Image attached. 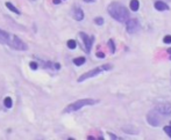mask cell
<instances>
[{"mask_svg":"<svg viewBox=\"0 0 171 140\" xmlns=\"http://www.w3.org/2000/svg\"><path fill=\"white\" fill-rule=\"evenodd\" d=\"M108 14L118 22H126L129 19V12L120 3H112L107 7Z\"/></svg>","mask_w":171,"mask_h":140,"instance_id":"cell-1","label":"cell"},{"mask_svg":"<svg viewBox=\"0 0 171 140\" xmlns=\"http://www.w3.org/2000/svg\"><path fill=\"white\" fill-rule=\"evenodd\" d=\"M112 68H113L112 64H104V65H101L100 67H96V68L91 69V71H89V72H86V73L81 74V75L78 78L77 81H78V82H83V81L88 80V79H91V78H94V77L101 74V73L105 72V71H110V69H112Z\"/></svg>","mask_w":171,"mask_h":140,"instance_id":"cell-2","label":"cell"},{"mask_svg":"<svg viewBox=\"0 0 171 140\" xmlns=\"http://www.w3.org/2000/svg\"><path fill=\"white\" fill-rule=\"evenodd\" d=\"M99 101L98 100H93V99H81V100H78L71 104H69L65 109H64V112H73V111H78L80 110L81 108L86 107V105H93V104H97Z\"/></svg>","mask_w":171,"mask_h":140,"instance_id":"cell-3","label":"cell"},{"mask_svg":"<svg viewBox=\"0 0 171 140\" xmlns=\"http://www.w3.org/2000/svg\"><path fill=\"white\" fill-rule=\"evenodd\" d=\"M7 45L9 46V48H12L14 50H18V51H26V50H28V45L22 39H20L16 35H11L9 42H8Z\"/></svg>","mask_w":171,"mask_h":140,"instance_id":"cell-4","label":"cell"},{"mask_svg":"<svg viewBox=\"0 0 171 140\" xmlns=\"http://www.w3.org/2000/svg\"><path fill=\"white\" fill-rule=\"evenodd\" d=\"M147 122L153 127H158L162 125V122H163L162 115H160L155 109H153L147 113Z\"/></svg>","mask_w":171,"mask_h":140,"instance_id":"cell-5","label":"cell"},{"mask_svg":"<svg viewBox=\"0 0 171 140\" xmlns=\"http://www.w3.org/2000/svg\"><path fill=\"white\" fill-rule=\"evenodd\" d=\"M126 30L128 34H136L141 30V25L137 19H128L126 21Z\"/></svg>","mask_w":171,"mask_h":140,"instance_id":"cell-6","label":"cell"},{"mask_svg":"<svg viewBox=\"0 0 171 140\" xmlns=\"http://www.w3.org/2000/svg\"><path fill=\"white\" fill-rule=\"evenodd\" d=\"M78 36L83 39L84 50L86 51V53H90L91 52V49H92V45H93V42H94V36H89L88 34H85L83 31H80L78 34Z\"/></svg>","mask_w":171,"mask_h":140,"instance_id":"cell-7","label":"cell"},{"mask_svg":"<svg viewBox=\"0 0 171 140\" xmlns=\"http://www.w3.org/2000/svg\"><path fill=\"white\" fill-rule=\"evenodd\" d=\"M155 110L164 117H171V102L161 103L155 108Z\"/></svg>","mask_w":171,"mask_h":140,"instance_id":"cell-8","label":"cell"},{"mask_svg":"<svg viewBox=\"0 0 171 140\" xmlns=\"http://www.w3.org/2000/svg\"><path fill=\"white\" fill-rule=\"evenodd\" d=\"M122 131L125 133H127V134H133V135L139 133L137 127L134 126V125H125V126H122Z\"/></svg>","mask_w":171,"mask_h":140,"instance_id":"cell-9","label":"cell"},{"mask_svg":"<svg viewBox=\"0 0 171 140\" xmlns=\"http://www.w3.org/2000/svg\"><path fill=\"white\" fill-rule=\"evenodd\" d=\"M154 7H155V9H157V11H160V12L169 11V9H170L169 6L166 5V3H165V1H161V0H156L155 4H154Z\"/></svg>","mask_w":171,"mask_h":140,"instance_id":"cell-10","label":"cell"},{"mask_svg":"<svg viewBox=\"0 0 171 140\" xmlns=\"http://www.w3.org/2000/svg\"><path fill=\"white\" fill-rule=\"evenodd\" d=\"M9 37H11V34L0 29V44H8L9 42Z\"/></svg>","mask_w":171,"mask_h":140,"instance_id":"cell-11","label":"cell"},{"mask_svg":"<svg viewBox=\"0 0 171 140\" xmlns=\"http://www.w3.org/2000/svg\"><path fill=\"white\" fill-rule=\"evenodd\" d=\"M72 14H73L75 20H77V21H81L84 19V12H83V9L80 7H75Z\"/></svg>","mask_w":171,"mask_h":140,"instance_id":"cell-12","label":"cell"},{"mask_svg":"<svg viewBox=\"0 0 171 140\" xmlns=\"http://www.w3.org/2000/svg\"><path fill=\"white\" fill-rule=\"evenodd\" d=\"M129 8H131L132 11H134V12L139 11V8H140V1H139V0H131Z\"/></svg>","mask_w":171,"mask_h":140,"instance_id":"cell-13","label":"cell"},{"mask_svg":"<svg viewBox=\"0 0 171 140\" xmlns=\"http://www.w3.org/2000/svg\"><path fill=\"white\" fill-rule=\"evenodd\" d=\"M85 61H86V59H85L84 57H79V58H75L73 59V64L76 66H81L83 64H85Z\"/></svg>","mask_w":171,"mask_h":140,"instance_id":"cell-14","label":"cell"},{"mask_svg":"<svg viewBox=\"0 0 171 140\" xmlns=\"http://www.w3.org/2000/svg\"><path fill=\"white\" fill-rule=\"evenodd\" d=\"M6 7H7L9 11H12L13 13H15V14H20V11H19L13 4H11V3H6Z\"/></svg>","mask_w":171,"mask_h":140,"instance_id":"cell-15","label":"cell"},{"mask_svg":"<svg viewBox=\"0 0 171 140\" xmlns=\"http://www.w3.org/2000/svg\"><path fill=\"white\" fill-rule=\"evenodd\" d=\"M67 45H68V48H69V49L73 50V49L77 48V42H76L75 39H69L68 43H67Z\"/></svg>","mask_w":171,"mask_h":140,"instance_id":"cell-16","label":"cell"},{"mask_svg":"<svg viewBox=\"0 0 171 140\" xmlns=\"http://www.w3.org/2000/svg\"><path fill=\"white\" fill-rule=\"evenodd\" d=\"M4 104H5V107H6L7 109H11V108L13 107V101H12V99H11V97H6V99L4 100Z\"/></svg>","mask_w":171,"mask_h":140,"instance_id":"cell-17","label":"cell"},{"mask_svg":"<svg viewBox=\"0 0 171 140\" xmlns=\"http://www.w3.org/2000/svg\"><path fill=\"white\" fill-rule=\"evenodd\" d=\"M107 44H108V48H110L111 53H112V55L115 53V44H114V41H113V39H110Z\"/></svg>","mask_w":171,"mask_h":140,"instance_id":"cell-18","label":"cell"},{"mask_svg":"<svg viewBox=\"0 0 171 140\" xmlns=\"http://www.w3.org/2000/svg\"><path fill=\"white\" fill-rule=\"evenodd\" d=\"M104 19L101 17V16H98V17H96L94 19V23H96V25H98V26H102L104 25Z\"/></svg>","mask_w":171,"mask_h":140,"instance_id":"cell-19","label":"cell"},{"mask_svg":"<svg viewBox=\"0 0 171 140\" xmlns=\"http://www.w3.org/2000/svg\"><path fill=\"white\" fill-rule=\"evenodd\" d=\"M163 130H164V132H165V133H166V134L169 135V138L171 139V125L164 126V129H163Z\"/></svg>","mask_w":171,"mask_h":140,"instance_id":"cell-20","label":"cell"},{"mask_svg":"<svg viewBox=\"0 0 171 140\" xmlns=\"http://www.w3.org/2000/svg\"><path fill=\"white\" fill-rule=\"evenodd\" d=\"M29 66H30V68L33 69V71H36V69L38 68V64L35 63V61H30L29 63Z\"/></svg>","mask_w":171,"mask_h":140,"instance_id":"cell-21","label":"cell"},{"mask_svg":"<svg viewBox=\"0 0 171 140\" xmlns=\"http://www.w3.org/2000/svg\"><path fill=\"white\" fill-rule=\"evenodd\" d=\"M163 42H164L165 44H171V35H166V36H164Z\"/></svg>","mask_w":171,"mask_h":140,"instance_id":"cell-22","label":"cell"},{"mask_svg":"<svg viewBox=\"0 0 171 140\" xmlns=\"http://www.w3.org/2000/svg\"><path fill=\"white\" fill-rule=\"evenodd\" d=\"M97 57L102 59V58H105V53H104V52H99V51H98V52H97Z\"/></svg>","mask_w":171,"mask_h":140,"instance_id":"cell-23","label":"cell"},{"mask_svg":"<svg viewBox=\"0 0 171 140\" xmlns=\"http://www.w3.org/2000/svg\"><path fill=\"white\" fill-rule=\"evenodd\" d=\"M54 67H55L56 69H59V68H61V65H59L58 63H55V64H54Z\"/></svg>","mask_w":171,"mask_h":140,"instance_id":"cell-24","label":"cell"},{"mask_svg":"<svg viewBox=\"0 0 171 140\" xmlns=\"http://www.w3.org/2000/svg\"><path fill=\"white\" fill-rule=\"evenodd\" d=\"M108 135H111V137H112V139H119V138H118L115 134H113V133H111V132L108 133Z\"/></svg>","mask_w":171,"mask_h":140,"instance_id":"cell-25","label":"cell"},{"mask_svg":"<svg viewBox=\"0 0 171 140\" xmlns=\"http://www.w3.org/2000/svg\"><path fill=\"white\" fill-rule=\"evenodd\" d=\"M61 1H62V0H53V3H54L55 5H59V4H61Z\"/></svg>","mask_w":171,"mask_h":140,"instance_id":"cell-26","label":"cell"},{"mask_svg":"<svg viewBox=\"0 0 171 140\" xmlns=\"http://www.w3.org/2000/svg\"><path fill=\"white\" fill-rule=\"evenodd\" d=\"M84 1H85V3H88V4H91V3H94L96 0H84Z\"/></svg>","mask_w":171,"mask_h":140,"instance_id":"cell-27","label":"cell"},{"mask_svg":"<svg viewBox=\"0 0 171 140\" xmlns=\"http://www.w3.org/2000/svg\"><path fill=\"white\" fill-rule=\"evenodd\" d=\"M168 53H170V55H171V48H169V49H168Z\"/></svg>","mask_w":171,"mask_h":140,"instance_id":"cell-28","label":"cell"},{"mask_svg":"<svg viewBox=\"0 0 171 140\" xmlns=\"http://www.w3.org/2000/svg\"><path fill=\"white\" fill-rule=\"evenodd\" d=\"M161 1H171V0H161Z\"/></svg>","mask_w":171,"mask_h":140,"instance_id":"cell-29","label":"cell"},{"mask_svg":"<svg viewBox=\"0 0 171 140\" xmlns=\"http://www.w3.org/2000/svg\"><path fill=\"white\" fill-rule=\"evenodd\" d=\"M170 125H171V122H170Z\"/></svg>","mask_w":171,"mask_h":140,"instance_id":"cell-30","label":"cell"},{"mask_svg":"<svg viewBox=\"0 0 171 140\" xmlns=\"http://www.w3.org/2000/svg\"><path fill=\"white\" fill-rule=\"evenodd\" d=\"M33 1H35V0H33Z\"/></svg>","mask_w":171,"mask_h":140,"instance_id":"cell-31","label":"cell"}]
</instances>
